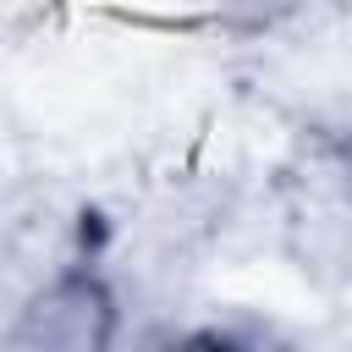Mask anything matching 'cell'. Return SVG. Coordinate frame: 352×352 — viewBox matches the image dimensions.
Here are the masks:
<instances>
[{"label":"cell","mask_w":352,"mask_h":352,"mask_svg":"<svg viewBox=\"0 0 352 352\" xmlns=\"http://www.w3.org/2000/svg\"><path fill=\"white\" fill-rule=\"evenodd\" d=\"M192 352H242V346H236L231 336H220V330H214V336H204V341H198Z\"/></svg>","instance_id":"obj_1"}]
</instances>
